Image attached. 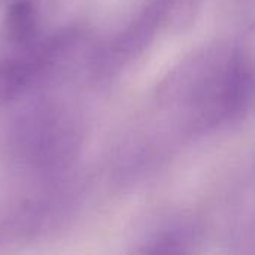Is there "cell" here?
I'll list each match as a JSON object with an SVG mask.
<instances>
[{
    "label": "cell",
    "instance_id": "cell-1",
    "mask_svg": "<svg viewBox=\"0 0 255 255\" xmlns=\"http://www.w3.org/2000/svg\"><path fill=\"white\" fill-rule=\"evenodd\" d=\"M253 88L251 60L242 51H215L185 64L167 90L193 124L215 127L242 120L251 108Z\"/></svg>",
    "mask_w": 255,
    "mask_h": 255
},
{
    "label": "cell",
    "instance_id": "cell-2",
    "mask_svg": "<svg viewBox=\"0 0 255 255\" xmlns=\"http://www.w3.org/2000/svg\"><path fill=\"white\" fill-rule=\"evenodd\" d=\"M40 31V15L37 7L30 0H15L4 16L6 37L18 45H31Z\"/></svg>",
    "mask_w": 255,
    "mask_h": 255
},
{
    "label": "cell",
    "instance_id": "cell-3",
    "mask_svg": "<svg viewBox=\"0 0 255 255\" xmlns=\"http://www.w3.org/2000/svg\"><path fill=\"white\" fill-rule=\"evenodd\" d=\"M200 3L202 0H151L148 7L158 27L169 31H184L194 22Z\"/></svg>",
    "mask_w": 255,
    "mask_h": 255
},
{
    "label": "cell",
    "instance_id": "cell-4",
    "mask_svg": "<svg viewBox=\"0 0 255 255\" xmlns=\"http://www.w3.org/2000/svg\"><path fill=\"white\" fill-rule=\"evenodd\" d=\"M31 75L30 63L0 58V106L15 100L28 85Z\"/></svg>",
    "mask_w": 255,
    "mask_h": 255
}]
</instances>
